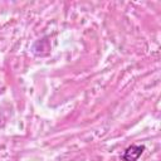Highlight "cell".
Wrapping results in <instances>:
<instances>
[{"label": "cell", "instance_id": "1", "mask_svg": "<svg viewBox=\"0 0 161 161\" xmlns=\"http://www.w3.org/2000/svg\"><path fill=\"white\" fill-rule=\"evenodd\" d=\"M143 151H145L143 145H131L125 150L122 155V160L123 161H137L138 157L143 153Z\"/></svg>", "mask_w": 161, "mask_h": 161}, {"label": "cell", "instance_id": "2", "mask_svg": "<svg viewBox=\"0 0 161 161\" xmlns=\"http://www.w3.org/2000/svg\"><path fill=\"white\" fill-rule=\"evenodd\" d=\"M0 93H1V89H0Z\"/></svg>", "mask_w": 161, "mask_h": 161}]
</instances>
